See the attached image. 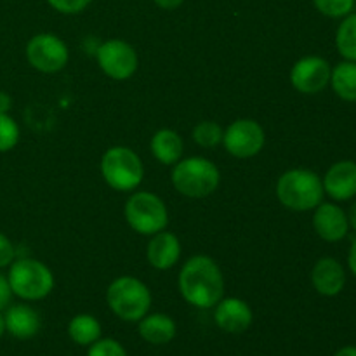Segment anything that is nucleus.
I'll use <instances>...</instances> for the list:
<instances>
[{"label":"nucleus","instance_id":"7c9ffc66","mask_svg":"<svg viewBox=\"0 0 356 356\" xmlns=\"http://www.w3.org/2000/svg\"><path fill=\"white\" fill-rule=\"evenodd\" d=\"M348 266H350V271L356 277V238L351 243L350 252H348Z\"/></svg>","mask_w":356,"mask_h":356},{"label":"nucleus","instance_id":"6e6552de","mask_svg":"<svg viewBox=\"0 0 356 356\" xmlns=\"http://www.w3.org/2000/svg\"><path fill=\"white\" fill-rule=\"evenodd\" d=\"M96 58L104 75L113 80H127L136 73L139 65L138 52L131 44L111 38L96 49Z\"/></svg>","mask_w":356,"mask_h":356},{"label":"nucleus","instance_id":"20e7f679","mask_svg":"<svg viewBox=\"0 0 356 356\" xmlns=\"http://www.w3.org/2000/svg\"><path fill=\"white\" fill-rule=\"evenodd\" d=\"M106 301L111 312L125 322H139L148 315L152 306V292L134 277H120L108 287Z\"/></svg>","mask_w":356,"mask_h":356},{"label":"nucleus","instance_id":"9b49d317","mask_svg":"<svg viewBox=\"0 0 356 356\" xmlns=\"http://www.w3.org/2000/svg\"><path fill=\"white\" fill-rule=\"evenodd\" d=\"M332 66L320 56H306L296 61L291 70V83L301 94H318L330 83Z\"/></svg>","mask_w":356,"mask_h":356},{"label":"nucleus","instance_id":"a211bd4d","mask_svg":"<svg viewBox=\"0 0 356 356\" xmlns=\"http://www.w3.org/2000/svg\"><path fill=\"white\" fill-rule=\"evenodd\" d=\"M176 322L163 313H153L139 320V336L155 346L170 343L176 337Z\"/></svg>","mask_w":356,"mask_h":356},{"label":"nucleus","instance_id":"423d86ee","mask_svg":"<svg viewBox=\"0 0 356 356\" xmlns=\"http://www.w3.org/2000/svg\"><path fill=\"white\" fill-rule=\"evenodd\" d=\"M101 174L110 188L132 191L141 184L145 167L136 152L127 146H113L101 159Z\"/></svg>","mask_w":356,"mask_h":356},{"label":"nucleus","instance_id":"c756f323","mask_svg":"<svg viewBox=\"0 0 356 356\" xmlns=\"http://www.w3.org/2000/svg\"><path fill=\"white\" fill-rule=\"evenodd\" d=\"M184 0H155L156 6L160 7V9H165V10H172V9H177L179 6H183Z\"/></svg>","mask_w":356,"mask_h":356},{"label":"nucleus","instance_id":"6ab92c4d","mask_svg":"<svg viewBox=\"0 0 356 356\" xmlns=\"http://www.w3.org/2000/svg\"><path fill=\"white\" fill-rule=\"evenodd\" d=\"M153 156L163 165H172L181 160L183 155V139L172 129H160L153 134L149 141Z\"/></svg>","mask_w":356,"mask_h":356},{"label":"nucleus","instance_id":"2f4dec72","mask_svg":"<svg viewBox=\"0 0 356 356\" xmlns=\"http://www.w3.org/2000/svg\"><path fill=\"white\" fill-rule=\"evenodd\" d=\"M10 104H13V99L9 94L0 90V113H7L10 110Z\"/></svg>","mask_w":356,"mask_h":356},{"label":"nucleus","instance_id":"cd10ccee","mask_svg":"<svg viewBox=\"0 0 356 356\" xmlns=\"http://www.w3.org/2000/svg\"><path fill=\"white\" fill-rule=\"evenodd\" d=\"M14 257H16V250H14L13 242L3 233H0V268L13 264Z\"/></svg>","mask_w":356,"mask_h":356},{"label":"nucleus","instance_id":"9d476101","mask_svg":"<svg viewBox=\"0 0 356 356\" xmlns=\"http://www.w3.org/2000/svg\"><path fill=\"white\" fill-rule=\"evenodd\" d=\"M266 136L264 129L250 118H240L235 120L222 136V143L229 155L236 159H250L256 156L263 149Z\"/></svg>","mask_w":356,"mask_h":356},{"label":"nucleus","instance_id":"b1692460","mask_svg":"<svg viewBox=\"0 0 356 356\" xmlns=\"http://www.w3.org/2000/svg\"><path fill=\"white\" fill-rule=\"evenodd\" d=\"M313 6L320 14L334 19H343L353 13L356 0H313Z\"/></svg>","mask_w":356,"mask_h":356},{"label":"nucleus","instance_id":"393cba45","mask_svg":"<svg viewBox=\"0 0 356 356\" xmlns=\"http://www.w3.org/2000/svg\"><path fill=\"white\" fill-rule=\"evenodd\" d=\"M19 141V127L10 115L0 113V153L10 152Z\"/></svg>","mask_w":356,"mask_h":356},{"label":"nucleus","instance_id":"1a4fd4ad","mask_svg":"<svg viewBox=\"0 0 356 356\" xmlns=\"http://www.w3.org/2000/svg\"><path fill=\"white\" fill-rule=\"evenodd\" d=\"M68 47L52 33H38L26 44V59L35 70L42 73H56L68 63Z\"/></svg>","mask_w":356,"mask_h":356},{"label":"nucleus","instance_id":"dca6fc26","mask_svg":"<svg viewBox=\"0 0 356 356\" xmlns=\"http://www.w3.org/2000/svg\"><path fill=\"white\" fill-rule=\"evenodd\" d=\"M148 263L156 270H169L179 261L181 243L174 233L159 232L152 235V240L146 249Z\"/></svg>","mask_w":356,"mask_h":356},{"label":"nucleus","instance_id":"2eb2a0df","mask_svg":"<svg viewBox=\"0 0 356 356\" xmlns=\"http://www.w3.org/2000/svg\"><path fill=\"white\" fill-rule=\"evenodd\" d=\"M312 284L318 294L334 298L341 294L346 285V271L343 264L334 257H322L315 263L312 271Z\"/></svg>","mask_w":356,"mask_h":356},{"label":"nucleus","instance_id":"f03ea898","mask_svg":"<svg viewBox=\"0 0 356 356\" xmlns=\"http://www.w3.org/2000/svg\"><path fill=\"white\" fill-rule=\"evenodd\" d=\"M322 177L309 169H291L277 183V197L284 207L296 212L313 211L323 202Z\"/></svg>","mask_w":356,"mask_h":356},{"label":"nucleus","instance_id":"c85d7f7f","mask_svg":"<svg viewBox=\"0 0 356 356\" xmlns=\"http://www.w3.org/2000/svg\"><path fill=\"white\" fill-rule=\"evenodd\" d=\"M10 296H13V291H10L9 280H7V277H3L0 273V312L3 308H7V305L10 302Z\"/></svg>","mask_w":356,"mask_h":356},{"label":"nucleus","instance_id":"f257e3e1","mask_svg":"<svg viewBox=\"0 0 356 356\" xmlns=\"http://www.w3.org/2000/svg\"><path fill=\"white\" fill-rule=\"evenodd\" d=\"M179 291L184 301L200 309L214 308L225 296L221 268L209 256H195L179 273Z\"/></svg>","mask_w":356,"mask_h":356},{"label":"nucleus","instance_id":"ddd939ff","mask_svg":"<svg viewBox=\"0 0 356 356\" xmlns=\"http://www.w3.org/2000/svg\"><path fill=\"white\" fill-rule=\"evenodd\" d=\"M323 191L336 202H348L356 197V162L341 160L325 172Z\"/></svg>","mask_w":356,"mask_h":356},{"label":"nucleus","instance_id":"a878e982","mask_svg":"<svg viewBox=\"0 0 356 356\" xmlns=\"http://www.w3.org/2000/svg\"><path fill=\"white\" fill-rule=\"evenodd\" d=\"M87 356H127V351L115 339H97L87 351Z\"/></svg>","mask_w":356,"mask_h":356},{"label":"nucleus","instance_id":"473e14b6","mask_svg":"<svg viewBox=\"0 0 356 356\" xmlns=\"http://www.w3.org/2000/svg\"><path fill=\"white\" fill-rule=\"evenodd\" d=\"M346 214H348V222H350V229L356 232V200L351 204L350 211H348Z\"/></svg>","mask_w":356,"mask_h":356},{"label":"nucleus","instance_id":"4be33fe9","mask_svg":"<svg viewBox=\"0 0 356 356\" xmlns=\"http://www.w3.org/2000/svg\"><path fill=\"white\" fill-rule=\"evenodd\" d=\"M336 47L346 61L356 63V13L343 17L336 31Z\"/></svg>","mask_w":356,"mask_h":356},{"label":"nucleus","instance_id":"f8f14e48","mask_svg":"<svg viewBox=\"0 0 356 356\" xmlns=\"http://www.w3.org/2000/svg\"><path fill=\"white\" fill-rule=\"evenodd\" d=\"M313 228L316 235L325 242H341L346 238L350 232V222L344 209H341L332 202H322L316 209H313Z\"/></svg>","mask_w":356,"mask_h":356},{"label":"nucleus","instance_id":"39448f33","mask_svg":"<svg viewBox=\"0 0 356 356\" xmlns=\"http://www.w3.org/2000/svg\"><path fill=\"white\" fill-rule=\"evenodd\" d=\"M10 291L24 301H38L47 298L54 289V275L40 261L21 257L13 261L9 275Z\"/></svg>","mask_w":356,"mask_h":356},{"label":"nucleus","instance_id":"aec40b11","mask_svg":"<svg viewBox=\"0 0 356 356\" xmlns=\"http://www.w3.org/2000/svg\"><path fill=\"white\" fill-rule=\"evenodd\" d=\"M337 97L348 103H356V63L341 61L330 73V83Z\"/></svg>","mask_w":356,"mask_h":356},{"label":"nucleus","instance_id":"bb28decb","mask_svg":"<svg viewBox=\"0 0 356 356\" xmlns=\"http://www.w3.org/2000/svg\"><path fill=\"white\" fill-rule=\"evenodd\" d=\"M92 0H47L49 6L61 14H79L86 9Z\"/></svg>","mask_w":356,"mask_h":356},{"label":"nucleus","instance_id":"f704fd0d","mask_svg":"<svg viewBox=\"0 0 356 356\" xmlns=\"http://www.w3.org/2000/svg\"><path fill=\"white\" fill-rule=\"evenodd\" d=\"M3 332H6V320H3V315L0 313V337L3 336Z\"/></svg>","mask_w":356,"mask_h":356},{"label":"nucleus","instance_id":"0eeeda50","mask_svg":"<svg viewBox=\"0 0 356 356\" xmlns=\"http://www.w3.org/2000/svg\"><path fill=\"white\" fill-rule=\"evenodd\" d=\"M125 219L136 233L149 236L165 229L169 212L159 195L138 191L125 204Z\"/></svg>","mask_w":356,"mask_h":356},{"label":"nucleus","instance_id":"7ed1b4c3","mask_svg":"<svg viewBox=\"0 0 356 356\" xmlns=\"http://www.w3.org/2000/svg\"><path fill=\"white\" fill-rule=\"evenodd\" d=\"M221 181L216 163L204 156L179 160L172 169V184L181 195L190 198H205L214 193Z\"/></svg>","mask_w":356,"mask_h":356},{"label":"nucleus","instance_id":"412c9836","mask_svg":"<svg viewBox=\"0 0 356 356\" xmlns=\"http://www.w3.org/2000/svg\"><path fill=\"white\" fill-rule=\"evenodd\" d=\"M68 336L70 339L80 346H90L101 339V323L92 315H76L70 320L68 323Z\"/></svg>","mask_w":356,"mask_h":356},{"label":"nucleus","instance_id":"5701e85b","mask_svg":"<svg viewBox=\"0 0 356 356\" xmlns=\"http://www.w3.org/2000/svg\"><path fill=\"white\" fill-rule=\"evenodd\" d=\"M222 136H225V131L221 129V125L212 120L200 122L193 129L195 143L202 146V148H214V146H218L222 141Z\"/></svg>","mask_w":356,"mask_h":356},{"label":"nucleus","instance_id":"f3484780","mask_svg":"<svg viewBox=\"0 0 356 356\" xmlns=\"http://www.w3.org/2000/svg\"><path fill=\"white\" fill-rule=\"evenodd\" d=\"M3 320H6L7 332L21 341L31 339L40 330V316L28 305L10 306L3 315Z\"/></svg>","mask_w":356,"mask_h":356},{"label":"nucleus","instance_id":"72a5a7b5","mask_svg":"<svg viewBox=\"0 0 356 356\" xmlns=\"http://www.w3.org/2000/svg\"><path fill=\"white\" fill-rule=\"evenodd\" d=\"M334 356H356V346H344L341 348Z\"/></svg>","mask_w":356,"mask_h":356},{"label":"nucleus","instance_id":"4468645a","mask_svg":"<svg viewBox=\"0 0 356 356\" xmlns=\"http://www.w3.org/2000/svg\"><path fill=\"white\" fill-rule=\"evenodd\" d=\"M214 308V322L225 332L242 334L252 325V309H250V306L243 299H221Z\"/></svg>","mask_w":356,"mask_h":356}]
</instances>
